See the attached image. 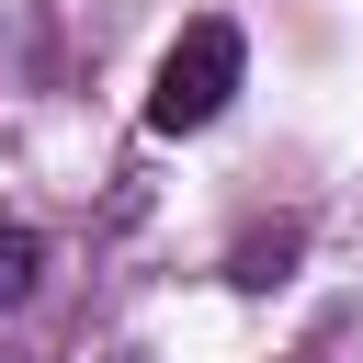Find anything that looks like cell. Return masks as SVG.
<instances>
[{
	"mask_svg": "<svg viewBox=\"0 0 363 363\" xmlns=\"http://www.w3.org/2000/svg\"><path fill=\"white\" fill-rule=\"evenodd\" d=\"M238 68H250V45H238V23H227V11L182 23V45L159 57V91H147V125H159V136L216 125V113H227V91H238Z\"/></svg>",
	"mask_w": 363,
	"mask_h": 363,
	"instance_id": "cell-1",
	"label": "cell"
},
{
	"mask_svg": "<svg viewBox=\"0 0 363 363\" xmlns=\"http://www.w3.org/2000/svg\"><path fill=\"white\" fill-rule=\"evenodd\" d=\"M34 261H45V250H34V227H0V306H23V295H34Z\"/></svg>",
	"mask_w": 363,
	"mask_h": 363,
	"instance_id": "cell-2",
	"label": "cell"
}]
</instances>
